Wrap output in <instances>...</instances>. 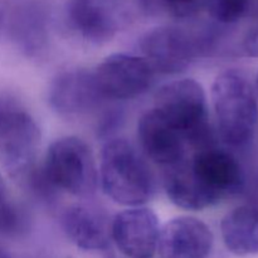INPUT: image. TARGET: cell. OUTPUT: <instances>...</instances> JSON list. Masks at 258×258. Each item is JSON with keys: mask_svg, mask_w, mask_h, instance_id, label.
<instances>
[{"mask_svg": "<svg viewBox=\"0 0 258 258\" xmlns=\"http://www.w3.org/2000/svg\"><path fill=\"white\" fill-rule=\"evenodd\" d=\"M138 138L145 155L165 169L186 159L185 139L155 108L146 111L139 120Z\"/></svg>", "mask_w": 258, "mask_h": 258, "instance_id": "cell-11", "label": "cell"}, {"mask_svg": "<svg viewBox=\"0 0 258 258\" xmlns=\"http://www.w3.org/2000/svg\"><path fill=\"white\" fill-rule=\"evenodd\" d=\"M40 131L34 118L9 96L0 95V164L14 178H25L34 165Z\"/></svg>", "mask_w": 258, "mask_h": 258, "instance_id": "cell-5", "label": "cell"}, {"mask_svg": "<svg viewBox=\"0 0 258 258\" xmlns=\"http://www.w3.org/2000/svg\"><path fill=\"white\" fill-rule=\"evenodd\" d=\"M0 258H12V257H10V254L8 253L7 251H4L3 248H0Z\"/></svg>", "mask_w": 258, "mask_h": 258, "instance_id": "cell-21", "label": "cell"}, {"mask_svg": "<svg viewBox=\"0 0 258 258\" xmlns=\"http://www.w3.org/2000/svg\"><path fill=\"white\" fill-rule=\"evenodd\" d=\"M67 15L73 32L91 44L110 42L122 22L115 0H71Z\"/></svg>", "mask_w": 258, "mask_h": 258, "instance_id": "cell-12", "label": "cell"}, {"mask_svg": "<svg viewBox=\"0 0 258 258\" xmlns=\"http://www.w3.org/2000/svg\"><path fill=\"white\" fill-rule=\"evenodd\" d=\"M190 173L209 206L242 193L246 176L239 161L231 153L211 148L197 150L188 159Z\"/></svg>", "mask_w": 258, "mask_h": 258, "instance_id": "cell-6", "label": "cell"}, {"mask_svg": "<svg viewBox=\"0 0 258 258\" xmlns=\"http://www.w3.org/2000/svg\"><path fill=\"white\" fill-rule=\"evenodd\" d=\"M213 242L211 228L201 219L176 217L160 229L158 251L161 258H207Z\"/></svg>", "mask_w": 258, "mask_h": 258, "instance_id": "cell-13", "label": "cell"}, {"mask_svg": "<svg viewBox=\"0 0 258 258\" xmlns=\"http://www.w3.org/2000/svg\"><path fill=\"white\" fill-rule=\"evenodd\" d=\"M257 88H258V76H257Z\"/></svg>", "mask_w": 258, "mask_h": 258, "instance_id": "cell-23", "label": "cell"}, {"mask_svg": "<svg viewBox=\"0 0 258 258\" xmlns=\"http://www.w3.org/2000/svg\"><path fill=\"white\" fill-rule=\"evenodd\" d=\"M164 7L176 18H189L204 5V0H161Z\"/></svg>", "mask_w": 258, "mask_h": 258, "instance_id": "cell-19", "label": "cell"}, {"mask_svg": "<svg viewBox=\"0 0 258 258\" xmlns=\"http://www.w3.org/2000/svg\"><path fill=\"white\" fill-rule=\"evenodd\" d=\"M160 222L155 212L133 207L116 214L111 222V239L130 258H151L158 251Z\"/></svg>", "mask_w": 258, "mask_h": 258, "instance_id": "cell-9", "label": "cell"}, {"mask_svg": "<svg viewBox=\"0 0 258 258\" xmlns=\"http://www.w3.org/2000/svg\"><path fill=\"white\" fill-rule=\"evenodd\" d=\"M164 188L168 198L179 208L186 211H203L211 207L191 175L188 159L166 169Z\"/></svg>", "mask_w": 258, "mask_h": 258, "instance_id": "cell-16", "label": "cell"}, {"mask_svg": "<svg viewBox=\"0 0 258 258\" xmlns=\"http://www.w3.org/2000/svg\"><path fill=\"white\" fill-rule=\"evenodd\" d=\"M251 0H204V5L212 19L221 24H233L246 15Z\"/></svg>", "mask_w": 258, "mask_h": 258, "instance_id": "cell-17", "label": "cell"}, {"mask_svg": "<svg viewBox=\"0 0 258 258\" xmlns=\"http://www.w3.org/2000/svg\"><path fill=\"white\" fill-rule=\"evenodd\" d=\"M98 179L115 203L141 207L155 193V178L140 153L125 139L106 141L101 151Z\"/></svg>", "mask_w": 258, "mask_h": 258, "instance_id": "cell-1", "label": "cell"}, {"mask_svg": "<svg viewBox=\"0 0 258 258\" xmlns=\"http://www.w3.org/2000/svg\"><path fill=\"white\" fill-rule=\"evenodd\" d=\"M23 229V218L13 203L7 184L0 175V234L14 236Z\"/></svg>", "mask_w": 258, "mask_h": 258, "instance_id": "cell-18", "label": "cell"}, {"mask_svg": "<svg viewBox=\"0 0 258 258\" xmlns=\"http://www.w3.org/2000/svg\"><path fill=\"white\" fill-rule=\"evenodd\" d=\"M158 110L196 150L213 145L206 92L197 81H173L164 85L155 96Z\"/></svg>", "mask_w": 258, "mask_h": 258, "instance_id": "cell-3", "label": "cell"}, {"mask_svg": "<svg viewBox=\"0 0 258 258\" xmlns=\"http://www.w3.org/2000/svg\"><path fill=\"white\" fill-rule=\"evenodd\" d=\"M62 227L72 243L85 251H105L111 243V223L103 212L85 204L64 211Z\"/></svg>", "mask_w": 258, "mask_h": 258, "instance_id": "cell-14", "label": "cell"}, {"mask_svg": "<svg viewBox=\"0 0 258 258\" xmlns=\"http://www.w3.org/2000/svg\"><path fill=\"white\" fill-rule=\"evenodd\" d=\"M67 258H70V257H67Z\"/></svg>", "mask_w": 258, "mask_h": 258, "instance_id": "cell-24", "label": "cell"}, {"mask_svg": "<svg viewBox=\"0 0 258 258\" xmlns=\"http://www.w3.org/2000/svg\"><path fill=\"white\" fill-rule=\"evenodd\" d=\"M106 258H115V257H113V256H107Z\"/></svg>", "mask_w": 258, "mask_h": 258, "instance_id": "cell-22", "label": "cell"}, {"mask_svg": "<svg viewBox=\"0 0 258 258\" xmlns=\"http://www.w3.org/2000/svg\"><path fill=\"white\" fill-rule=\"evenodd\" d=\"M4 24H5V15L4 12L0 9V37H2V33L4 30Z\"/></svg>", "mask_w": 258, "mask_h": 258, "instance_id": "cell-20", "label": "cell"}, {"mask_svg": "<svg viewBox=\"0 0 258 258\" xmlns=\"http://www.w3.org/2000/svg\"><path fill=\"white\" fill-rule=\"evenodd\" d=\"M42 173L55 189L75 197H90L97 189L98 171L90 146L80 138L66 136L50 144Z\"/></svg>", "mask_w": 258, "mask_h": 258, "instance_id": "cell-4", "label": "cell"}, {"mask_svg": "<svg viewBox=\"0 0 258 258\" xmlns=\"http://www.w3.org/2000/svg\"><path fill=\"white\" fill-rule=\"evenodd\" d=\"M221 233L232 253L258 254V207L241 206L228 212L221 222Z\"/></svg>", "mask_w": 258, "mask_h": 258, "instance_id": "cell-15", "label": "cell"}, {"mask_svg": "<svg viewBox=\"0 0 258 258\" xmlns=\"http://www.w3.org/2000/svg\"><path fill=\"white\" fill-rule=\"evenodd\" d=\"M207 40H201L179 27H158L146 33L140 42L144 58L155 73L175 75L185 71L203 50Z\"/></svg>", "mask_w": 258, "mask_h": 258, "instance_id": "cell-7", "label": "cell"}, {"mask_svg": "<svg viewBox=\"0 0 258 258\" xmlns=\"http://www.w3.org/2000/svg\"><path fill=\"white\" fill-rule=\"evenodd\" d=\"M93 75L103 98L131 100L151 87L156 73L144 57L115 53L106 57Z\"/></svg>", "mask_w": 258, "mask_h": 258, "instance_id": "cell-8", "label": "cell"}, {"mask_svg": "<svg viewBox=\"0 0 258 258\" xmlns=\"http://www.w3.org/2000/svg\"><path fill=\"white\" fill-rule=\"evenodd\" d=\"M212 103L222 140L232 148L251 143L258 127V102L248 78L234 70L222 72L212 86Z\"/></svg>", "mask_w": 258, "mask_h": 258, "instance_id": "cell-2", "label": "cell"}, {"mask_svg": "<svg viewBox=\"0 0 258 258\" xmlns=\"http://www.w3.org/2000/svg\"><path fill=\"white\" fill-rule=\"evenodd\" d=\"M102 100L93 72L83 68L60 72L52 81L48 91L50 107L67 117L90 112Z\"/></svg>", "mask_w": 258, "mask_h": 258, "instance_id": "cell-10", "label": "cell"}]
</instances>
